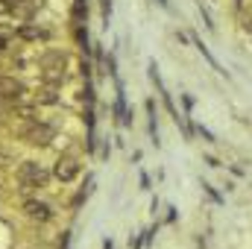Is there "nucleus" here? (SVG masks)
<instances>
[{
  "label": "nucleus",
  "instance_id": "3",
  "mask_svg": "<svg viewBox=\"0 0 252 249\" xmlns=\"http://www.w3.org/2000/svg\"><path fill=\"white\" fill-rule=\"evenodd\" d=\"M21 214H24L27 220H32V223H38V226L56 220V208H53L47 199H41V196H27V199L21 202Z\"/></svg>",
  "mask_w": 252,
  "mask_h": 249
},
{
  "label": "nucleus",
  "instance_id": "6",
  "mask_svg": "<svg viewBox=\"0 0 252 249\" xmlns=\"http://www.w3.org/2000/svg\"><path fill=\"white\" fill-rule=\"evenodd\" d=\"M15 35L21 38V41H50V30H44V27H38V24H21L18 30H15Z\"/></svg>",
  "mask_w": 252,
  "mask_h": 249
},
{
  "label": "nucleus",
  "instance_id": "8",
  "mask_svg": "<svg viewBox=\"0 0 252 249\" xmlns=\"http://www.w3.org/2000/svg\"><path fill=\"white\" fill-rule=\"evenodd\" d=\"M32 103H35L38 109H41V106H59V103H62V94H59V88H47V85H44V88L35 94Z\"/></svg>",
  "mask_w": 252,
  "mask_h": 249
},
{
  "label": "nucleus",
  "instance_id": "5",
  "mask_svg": "<svg viewBox=\"0 0 252 249\" xmlns=\"http://www.w3.org/2000/svg\"><path fill=\"white\" fill-rule=\"evenodd\" d=\"M30 94V88H27V82H21L18 76H6V73H0V100L3 103H24V97Z\"/></svg>",
  "mask_w": 252,
  "mask_h": 249
},
{
  "label": "nucleus",
  "instance_id": "15",
  "mask_svg": "<svg viewBox=\"0 0 252 249\" xmlns=\"http://www.w3.org/2000/svg\"><path fill=\"white\" fill-rule=\"evenodd\" d=\"M158 6H164V9H170V0H158Z\"/></svg>",
  "mask_w": 252,
  "mask_h": 249
},
{
  "label": "nucleus",
  "instance_id": "14",
  "mask_svg": "<svg viewBox=\"0 0 252 249\" xmlns=\"http://www.w3.org/2000/svg\"><path fill=\"white\" fill-rule=\"evenodd\" d=\"M199 135H202V138H205V141H214V135H211V132H208V129H205V126H199Z\"/></svg>",
  "mask_w": 252,
  "mask_h": 249
},
{
  "label": "nucleus",
  "instance_id": "11",
  "mask_svg": "<svg viewBox=\"0 0 252 249\" xmlns=\"http://www.w3.org/2000/svg\"><path fill=\"white\" fill-rule=\"evenodd\" d=\"M109 18H112V3H109V0H103V21L109 24Z\"/></svg>",
  "mask_w": 252,
  "mask_h": 249
},
{
  "label": "nucleus",
  "instance_id": "1",
  "mask_svg": "<svg viewBox=\"0 0 252 249\" xmlns=\"http://www.w3.org/2000/svg\"><path fill=\"white\" fill-rule=\"evenodd\" d=\"M21 138L30 144V147H50L56 138H59V129L56 124H50V121H32V124H24L21 126Z\"/></svg>",
  "mask_w": 252,
  "mask_h": 249
},
{
  "label": "nucleus",
  "instance_id": "12",
  "mask_svg": "<svg viewBox=\"0 0 252 249\" xmlns=\"http://www.w3.org/2000/svg\"><path fill=\"white\" fill-rule=\"evenodd\" d=\"M202 187L208 190V196H211L214 202H223V196H220V193H217V190H214V187H211V185H202Z\"/></svg>",
  "mask_w": 252,
  "mask_h": 249
},
{
  "label": "nucleus",
  "instance_id": "9",
  "mask_svg": "<svg viewBox=\"0 0 252 249\" xmlns=\"http://www.w3.org/2000/svg\"><path fill=\"white\" fill-rule=\"evenodd\" d=\"M241 27H244L247 32H252V6H247V9L241 12Z\"/></svg>",
  "mask_w": 252,
  "mask_h": 249
},
{
  "label": "nucleus",
  "instance_id": "7",
  "mask_svg": "<svg viewBox=\"0 0 252 249\" xmlns=\"http://www.w3.org/2000/svg\"><path fill=\"white\" fill-rule=\"evenodd\" d=\"M38 64L44 67V70H64V64H67V53L64 50H44L41 56H38Z\"/></svg>",
  "mask_w": 252,
  "mask_h": 249
},
{
  "label": "nucleus",
  "instance_id": "10",
  "mask_svg": "<svg viewBox=\"0 0 252 249\" xmlns=\"http://www.w3.org/2000/svg\"><path fill=\"white\" fill-rule=\"evenodd\" d=\"M24 3H27V0H3V6H6L9 12H18V9H21Z\"/></svg>",
  "mask_w": 252,
  "mask_h": 249
},
{
  "label": "nucleus",
  "instance_id": "2",
  "mask_svg": "<svg viewBox=\"0 0 252 249\" xmlns=\"http://www.w3.org/2000/svg\"><path fill=\"white\" fill-rule=\"evenodd\" d=\"M18 179H21L24 190H35V187H44L47 182H50V170H47L44 164L27 158V161L18 164Z\"/></svg>",
  "mask_w": 252,
  "mask_h": 249
},
{
  "label": "nucleus",
  "instance_id": "13",
  "mask_svg": "<svg viewBox=\"0 0 252 249\" xmlns=\"http://www.w3.org/2000/svg\"><path fill=\"white\" fill-rule=\"evenodd\" d=\"M6 50H9V38L0 32V53H6Z\"/></svg>",
  "mask_w": 252,
  "mask_h": 249
},
{
  "label": "nucleus",
  "instance_id": "4",
  "mask_svg": "<svg viewBox=\"0 0 252 249\" xmlns=\"http://www.w3.org/2000/svg\"><path fill=\"white\" fill-rule=\"evenodd\" d=\"M79 173H82V161H79L76 156H67V153H62V156L56 158V164H53V170H50V176H53L56 182H62V185L76 182Z\"/></svg>",
  "mask_w": 252,
  "mask_h": 249
}]
</instances>
